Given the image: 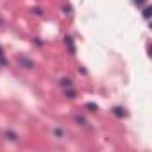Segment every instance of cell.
Instances as JSON below:
<instances>
[{"instance_id": "1", "label": "cell", "mask_w": 152, "mask_h": 152, "mask_svg": "<svg viewBox=\"0 0 152 152\" xmlns=\"http://www.w3.org/2000/svg\"><path fill=\"white\" fill-rule=\"evenodd\" d=\"M64 43H66V47H68V52L73 56V54H75V43H73V38H72V36H64Z\"/></svg>"}, {"instance_id": "2", "label": "cell", "mask_w": 152, "mask_h": 152, "mask_svg": "<svg viewBox=\"0 0 152 152\" xmlns=\"http://www.w3.org/2000/svg\"><path fill=\"white\" fill-rule=\"evenodd\" d=\"M18 63H20V66H23V68H32L34 66V61H31V59H27V57H18Z\"/></svg>"}, {"instance_id": "3", "label": "cell", "mask_w": 152, "mask_h": 152, "mask_svg": "<svg viewBox=\"0 0 152 152\" xmlns=\"http://www.w3.org/2000/svg\"><path fill=\"white\" fill-rule=\"evenodd\" d=\"M64 95L68 97V99H75V90L70 86V88H64Z\"/></svg>"}, {"instance_id": "4", "label": "cell", "mask_w": 152, "mask_h": 152, "mask_svg": "<svg viewBox=\"0 0 152 152\" xmlns=\"http://www.w3.org/2000/svg\"><path fill=\"white\" fill-rule=\"evenodd\" d=\"M113 113H115L118 118H124V116H125V111H124V107H113Z\"/></svg>"}, {"instance_id": "5", "label": "cell", "mask_w": 152, "mask_h": 152, "mask_svg": "<svg viewBox=\"0 0 152 152\" xmlns=\"http://www.w3.org/2000/svg\"><path fill=\"white\" fill-rule=\"evenodd\" d=\"M150 15H152V7H148V6H147V7H143V18H145V20H148V18H150Z\"/></svg>"}, {"instance_id": "6", "label": "cell", "mask_w": 152, "mask_h": 152, "mask_svg": "<svg viewBox=\"0 0 152 152\" xmlns=\"http://www.w3.org/2000/svg\"><path fill=\"white\" fill-rule=\"evenodd\" d=\"M0 66H7V61H6V56H4L2 47H0Z\"/></svg>"}, {"instance_id": "7", "label": "cell", "mask_w": 152, "mask_h": 152, "mask_svg": "<svg viewBox=\"0 0 152 152\" xmlns=\"http://www.w3.org/2000/svg\"><path fill=\"white\" fill-rule=\"evenodd\" d=\"M63 88H70L72 86V79H61V83H59Z\"/></svg>"}, {"instance_id": "8", "label": "cell", "mask_w": 152, "mask_h": 152, "mask_svg": "<svg viewBox=\"0 0 152 152\" xmlns=\"http://www.w3.org/2000/svg\"><path fill=\"white\" fill-rule=\"evenodd\" d=\"M86 109L93 113V111H97V109H99V106H97V104H93V102H88V104H86Z\"/></svg>"}, {"instance_id": "9", "label": "cell", "mask_w": 152, "mask_h": 152, "mask_svg": "<svg viewBox=\"0 0 152 152\" xmlns=\"http://www.w3.org/2000/svg\"><path fill=\"white\" fill-rule=\"evenodd\" d=\"M6 138H7V140H13V141H16V140H18V136H16L15 132H9V131L6 132Z\"/></svg>"}, {"instance_id": "10", "label": "cell", "mask_w": 152, "mask_h": 152, "mask_svg": "<svg viewBox=\"0 0 152 152\" xmlns=\"http://www.w3.org/2000/svg\"><path fill=\"white\" fill-rule=\"evenodd\" d=\"M75 122H77L79 125H84V124H86V120H84L83 116H75Z\"/></svg>"}, {"instance_id": "11", "label": "cell", "mask_w": 152, "mask_h": 152, "mask_svg": "<svg viewBox=\"0 0 152 152\" xmlns=\"http://www.w3.org/2000/svg\"><path fill=\"white\" fill-rule=\"evenodd\" d=\"M134 2H136V6H145L147 0H134Z\"/></svg>"}]
</instances>
